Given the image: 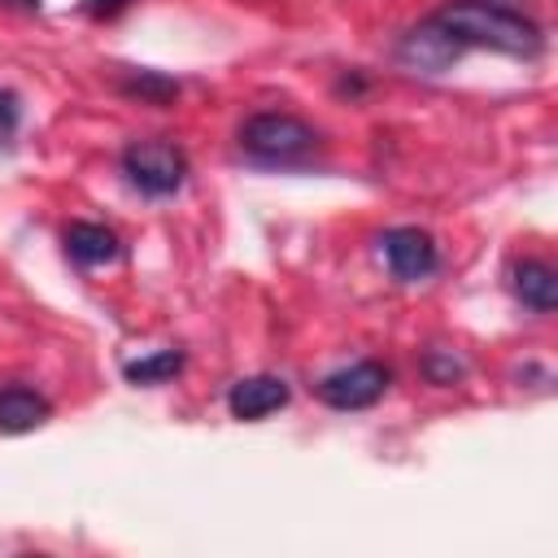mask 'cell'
Masks as SVG:
<instances>
[{
  "label": "cell",
  "instance_id": "obj_1",
  "mask_svg": "<svg viewBox=\"0 0 558 558\" xmlns=\"http://www.w3.org/2000/svg\"><path fill=\"white\" fill-rule=\"evenodd\" d=\"M432 22L445 26L462 48H493L506 57H536L545 48V35L536 22L493 0H449L445 9L432 13Z\"/></svg>",
  "mask_w": 558,
  "mask_h": 558
},
{
  "label": "cell",
  "instance_id": "obj_2",
  "mask_svg": "<svg viewBox=\"0 0 558 558\" xmlns=\"http://www.w3.org/2000/svg\"><path fill=\"white\" fill-rule=\"evenodd\" d=\"M240 148L257 161L288 166V161H301L318 148V131L292 113H253L240 126Z\"/></svg>",
  "mask_w": 558,
  "mask_h": 558
},
{
  "label": "cell",
  "instance_id": "obj_3",
  "mask_svg": "<svg viewBox=\"0 0 558 558\" xmlns=\"http://www.w3.org/2000/svg\"><path fill=\"white\" fill-rule=\"evenodd\" d=\"M122 170L131 187H140L144 196H170L187 179V157L170 140H135L122 153Z\"/></svg>",
  "mask_w": 558,
  "mask_h": 558
},
{
  "label": "cell",
  "instance_id": "obj_4",
  "mask_svg": "<svg viewBox=\"0 0 558 558\" xmlns=\"http://www.w3.org/2000/svg\"><path fill=\"white\" fill-rule=\"evenodd\" d=\"M384 388H388L384 362H353L318 379V401L331 410H366L384 397Z\"/></svg>",
  "mask_w": 558,
  "mask_h": 558
},
{
  "label": "cell",
  "instance_id": "obj_5",
  "mask_svg": "<svg viewBox=\"0 0 558 558\" xmlns=\"http://www.w3.org/2000/svg\"><path fill=\"white\" fill-rule=\"evenodd\" d=\"M384 257H388V270L401 279V283H414V279H427L436 270V240L418 227H392L384 231Z\"/></svg>",
  "mask_w": 558,
  "mask_h": 558
},
{
  "label": "cell",
  "instance_id": "obj_6",
  "mask_svg": "<svg viewBox=\"0 0 558 558\" xmlns=\"http://www.w3.org/2000/svg\"><path fill=\"white\" fill-rule=\"evenodd\" d=\"M401 61L405 65H414V70H423V74H440V70H449L458 57H462V44L445 31V26H436L432 17L427 22H418L414 31H405V39H401Z\"/></svg>",
  "mask_w": 558,
  "mask_h": 558
},
{
  "label": "cell",
  "instance_id": "obj_7",
  "mask_svg": "<svg viewBox=\"0 0 558 558\" xmlns=\"http://www.w3.org/2000/svg\"><path fill=\"white\" fill-rule=\"evenodd\" d=\"M288 397H292V392H288V384H283L279 375H244V379L231 384L227 410H231V418H240V423H257V418L283 410Z\"/></svg>",
  "mask_w": 558,
  "mask_h": 558
},
{
  "label": "cell",
  "instance_id": "obj_8",
  "mask_svg": "<svg viewBox=\"0 0 558 558\" xmlns=\"http://www.w3.org/2000/svg\"><path fill=\"white\" fill-rule=\"evenodd\" d=\"M48 414H52V405H48L44 392H35V388H26V384L0 388V432H4V436L35 432V427L48 423Z\"/></svg>",
  "mask_w": 558,
  "mask_h": 558
},
{
  "label": "cell",
  "instance_id": "obj_9",
  "mask_svg": "<svg viewBox=\"0 0 558 558\" xmlns=\"http://www.w3.org/2000/svg\"><path fill=\"white\" fill-rule=\"evenodd\" d=\"M65 253L78 262V266H105L113 262L122 248H118V235L100 222H70L65 227Z\"/></svg>",
  "mask_w": 558,
  "mask_h": 558
},
{
  "label": "cell",
  "instance_id": "obj_10",
  "mask_svg": "<svg viewBox=\"0 0 558 558\" xmlns=\"http://www.w3.org/2000/svg\"><path fill=\"white\" fill-rule=\"evenodd\" d=\"M514 296L527 310L549 314L558 305V275H554V266H545V262H519L514 266Z\"/></svg>",
  "mask_w": 558,
  "mask_h": 558
},
{
  "label": "cell",
  "instance_id": "obj_11",
  "mask_svg": "<svg viewBox=\"0 0 558 558\" xmlns=\"http://www.w3.org/2000/svg\"><path fill=\"white\" fill-rule=\"evenodd\" d=\"M179 371H183V353H179V349H161V353H148V357L122 366V375H126L131 384H166V379H174Z\"/></svg>",
  "mask_w": 558,
  "mask_h": 558
},
{
  "label": "cell",
  "instance_id": "obj_12",
  "mask_svg": "<svg viewBox=\"0 0 558 558\" xmlns=\"http://www.w3.org/2000/svg\"><path fill=\"white\" fill-rule=\"evenodd\" d=\"M122 87H126L131 96L153 100V105H166V100L179 92V83H170V78H161V74H148V70H144V74H135V78H126Z\"/></svg>",
  "mask_w": 558,
  "mask_h": 558
},
{
  "label": "cell",
  "instance_id": "obj_13",
  "mask_svg": "<svg viewBox=\"0 0 558 558\" xmlns=\"http://www.w3.org/2000/svg\"><path fill=\"white\" fill-rule=\"evenodd\" d=\"M13 126H17V96L0 92V144L13 135Z\"/></svg>",
  "mask_w": 558,
  "mask_h": 558
},
{
  "label": "cell",
  "instance_id": "obj_14",
  "mask_svg": "<svg viewBox=\"0 0 558 558\" xmlns=\"http://www.w3.org/2000/svg\"><path fill=\"white\" fill-rule=\"evenodd\" d=\"M131 0H83V13L87 17H109V13H118V9H126Z\"/></svg>",
  "mask_w": 558,
  "mask_h": 558
},
{
  "label": "cell",
  "instance_id": "obj_15",
  "mask_svg": "<svg viewBox=\"0 0 558 558\" xmlns=\"http://www.w3.org/2000/svg\"><path fill=\"white\" fill-rule=\"evenodd\" d=\"M13 4H22V9H39V0H13Z\"/></svg>",
  "mask_w": 558,
  "mask_h": 558
}]
</instances>
